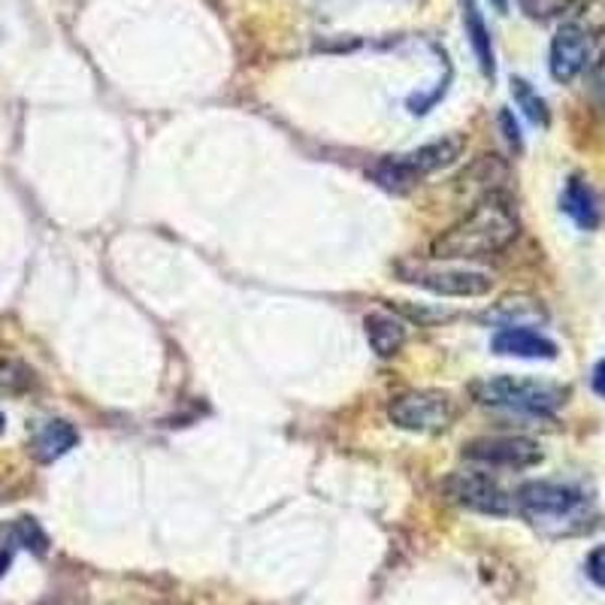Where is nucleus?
<instances>
[{"label":"nucleus","mask_w":605,"mask_h":605,"mask_svg":"<svg viewBox=\"0 0 605 605\" xmlns=\"http://www.w3.org/2000/svg\"><path fill=\"white\" fill-rule=\"evenodd\" d=\"M521 233L518 213L506 194H491L431 242L433 261H482L506 252Z\"/></svg>","instance_id":"nucleus-1"},{"label":"nucleus","mask_w":605,"mask_h":605,"mask_svg":"<svg viewBox=\"0 0 605 605\" xmlns=\"http://www.w3.org/2000/svg\"><path fill=\"white\" fill-rule=\"evenodd\" d=\"M472 400L487 409L499 412H515V415H533L545 418L554 415L566 403V390L548 382L536 378H518V376H494L482 378L470 388Z\"/></svg>","instance_id":"nucleus-2"},{"label":"nucleus","mask_w":605,"mask_h":605,"mask_svg":"<svg viewBox=\"0 0 605 605\" xmlns=\"http://www.w3.org/2000/svg\"><path fill=\"white\" fill-rule=\"evenodd\" d=\"M460 152H463V143H460L458 136H443V140L427 143V146L415 148L409 155L382 158L366 173H370V179L376 182L378 189L390 191V194H406V191L421 185L427 176L451 167L460 158Z\"/></svg>","instance_id":"nucleus-3"},{"label":"nucleus","mask_w":605,"mask_h":605,"mask_svg":"<svg viewBox=\"0 0 605 605\" xmlns=\"http://www.w3.org/2000/svg\"><path fill=\"white\" fill-rule=\"evenodd\" d=\"M515 509L545 533H569L584 518L588 499L569 484L527 482L515 494Z\"/></svg>","instance_id":"nucleus-4"},{"label":"nucleus","mask_w":605,"mask_h":605,"mask_svg":"<svg viewBox=\"0 0 605 605\" xmlns=\"http://www.w3.org/2000/svg\"><path fill=\"white\" fill-rule=\"evenodd\" d=\"M458 412V400L445 390H406L388 403L390 424L409 433L448 431Z\"/></svg>","instance_id":"nucleus-5"},{"label":"nucleus","mask_w":605,"mask_h":605,"mask_svg":"<svg viewBox=\"0 0 605 605\" xmlns=\"http://www.w3.org/2000/svg\"><path fill=\"white\" fill-rule=\"evenodd\" d=\"M397 276L409 285H418L424 291L439 297H484L494 291V276L482 269L463 267H431L421 261H400Z\"/></svg>","instance_id":"nucleus-6"},{"label":"nucleus","mask_w":605,"mask_h":605,"mask_svg":"<svg viewBox=\"0 0 605 605\" xmlns=\"http://www.w3.org/2000/svg\"><path fill=\"white\" fill-rule=\"evenodd\" d=\"M463 460L482 470H530L542 463V448L527 436H479L463 445Z\"/></svg>","instance_id":"nucleus-7"},{"label":"nucleus","mask_w":605,"mask_h":605,"mask_svg":"<svg viewBox=\"0 0 605 605\" xmlns=\"http://www.w3.org/2000/svg\"><path fill=\"white\" fill-rule=\"evenodd\" d=\"M443 491L451 503H458L470 511H482V515H494V518H506L515 511V499L484 472H451L443 482Z\"/></svg>","instance_id":"nucleus-8"},{"label":"nucleus","mask_w":605,"mask_h":605,"mask_svg":"<svg viewBox=\"0 0 605 605\" xmlns=\"http://www.w3.org/2000/svg\"><path fill=\"white\" fill-rule=\"evenodd\" d=\"M591 64V37L588 31L579 25H564L552 40V58L548 68L557 82L579 80L581 73Z\"/></svg>","instance_id":"nucleus-9"},{"label":"nucleus","mask_w":605,"mask_h":605,"mask_svg":"<svg viewBox=\"0 0 605 605\" xmlns=\"http://www.w3.org/2000/svg\"><path fill=\"white\" fill-rule=\"evenodd\" d=\"M491 349L497 354H506V358H527V361H554L557 358V346L552 339L542 337L539 330L521 327V324L499 327L491 339Z\"/></svg>","instance_id":"nucleus-10"},{"label":"nucleus","mask_w":605,"mask_h":605,"mask_svg":"<svg viewBox=\"0 0 605 605\" xmlns=\"http://www.w3.org/2000/svg\"><path fill=\"white\" fill-rule=\"evenodd\" d=\"M80 443V433L76 427L64 421V418H52V421H43L31 433V455L40 463H55L68 455L73 445Z\"/></svg>","instance_id":"nucleus-11"},{"label":"nucleus","mask_w":605,"mask_h":605,"mask_svg":"<svg viewBox=\"0 0 605 605\" xmlns=\"http://www.w3.org/2000/svg\"><path fill=\"white\" fill-rule=\"evenodd\" d=\"M363 330H366V342L370 349L376 351L378 358H394L397 351L406 346V322H400L397 315L390 312H370L366 322H363Z\"/></svg>","instance_id":"nucleus-12"},{"label":"nucleus","mask_w":605,"mask_h":605,"mask_svg":"<svg viewBox=\"0 0 605 605\" xmlns=\"http://www.w3.org/2000/svg\"><path fill=\"white\" fill-rule=\"evenodd\" d=\"M463 27H467V37H470L472 52H475V61L487 80H494L497 73V64H494V43H491V31L484 25V15L479 10L475 0H463Z\"/></svg>","instance_id":"nucleus-13"},{"label":"nucleus","mask_w":605,"mask_h":605,"mask_svg":"<svg viewBox=\"0 0 605 605\" xmlns=\"http://www.w3.org/2000/svg\"><path fill=\"white\" fill-rule=\"evenodd\" d=\"M564 213L581 230H593L600 225V203H596V194L591 191V185L579 179V176H572L569 182H566V191H564Z\"/></svg>","instance_id":"nucleus-14"},{"label":"nucleus","mask_w":605,"mask_h":605,"mask_svg":"<svg viewBox=\"0 0 605 605\" xmlns=\"http://www.w3.org/2000/svg\"><path fill=\"white\" fill-rule=\"evenodd\" d=\"M503 179H506V164L499 161L497 155H482L467 173L460 176V191L479 194V201H482V197L499 194V182Z\"/></svg>","instance_id":"nucleus-15"},{"label":"nucleus","mask_w":605,"mask_h":605,"mask_svg":"<svg viewBox=\"0 0 605 605\" xmlns=\"http://www.w3.org/2000/svg\"><path fill=\"white\" fill-rule=\"evenodd\" d=\"M511 97L515 104L524 109V116L533 124H548V104L533 92V85L527 80H511Z\"/></svg>","instance_id":"nucleus-16"},{"label":"nucleus","mask_w":605,"mask_h":605,"mask_svg":"<svg viewBox=\"0 0 605 605\" xmlns=\"http://www.w3.org/2000/svg\"><path fill=\"white\" fill-rule=\"evenodd\" d=\"M34 385V373L15 361H0V394H22Z\"/></svg>","instance_id":"nucleus-17"},{"label":"nucleus","mask_w":605,"mask_h":605,"mask_svg":"<svg viewBox=\"0 0 605 605\" xmlns=\"http://www.w3.org/2000/svg\"><path fill=\"white\" fill-rule=\"evenodd\" d=\"M518 3H521V10H524L530 19H536V22H548V19L564 15L572 0H518Z\"/></svg>","instance_id":"nucleus-18"},{"label":"nucleus","mask_w":605,"mask_h":605,"mask_svg":"<svg viewBox=\"0 0 605 605\" xmlns=\"http://www.w3.org/2000/svg\"><path fill=\"white\" fill-rule=\"evenodd\" d=\"M13 533L19 545H25V548H31V552L37 554L46 552V536H43V530L34 524L31 518H22V521L13 527Z\"/></svg>","instance_id":"nucleus-19"},{"label":"nucleus","mask_w":605,"mask_h":605,"mask_svg":"<svg viewBox=\"0 0 605 605\" xmlns=\"http://www.w3.org/2000/svg\"><path fill=\"white\" fill-rule=\"evenodd\" d=\"M588 97L593 100V107L605 109V52L593 61L591 76H588Z\"/></svg>","instance_id":"nucleus-20"},{"label":"nucleus","mask_w":605,"mask_h":605,"mask_svg":"<svg viewBox=\"0 0 605 605\" xmlns=\"http://www.w3.org/2000/svg\"><path fill=\"white\" fill-rule=\"evenodd\" d=\"M588 576H591L593 584H600L605 591V545L593 548L591 557H588Z\"/></svg>","instance_id":"nucleus-21"},{"label":"nucleus","mask_w":605,"mask_h":605,"mask_svg":"<svg viewBox=\"0 0 605 605\" xmlns=\"http://www.w3.org/2000/svg\"><path fill=\"white\" fill-rule=\"evenodd\" d=\"M499 121H503V128H506V140H509L515 148H521V134H518V124L511 121L509 112H503V116H499Z\"/></svg>","instance_id":"nucleus-22"},{"label":"nucleus","mask_w":605,"mask_h":605,"mask_svg":"<svg viewBox=\"0 0 605 605\" xmlns=\"http://www.w3.org/2000/svg\"><path fill=\"white\" fill-rule=\"evenodd\" d=\"M593 390L605 400V361H600L593 366Z\"/></svg>","instance_id":"nucleus-23"},{"label":"nucleus","mask_w":605,"mask_h":605,"mask_svg":"<svg viewBox=\"0 0 605 605\" xmlns=\"http://www.w3.org/2000/svg\"><path fill=\"white\" fill-rule=\"evenodd\" d=\"M7 566H10V554H0V576L7 572Z\"/></svg>","instance_id":"nucleus-24"},{"label":"nucleus","mask_w":605,"mask_h":605,"mask_svg":"<svg viewBox=\"0 0 605 605\" xmlns=\"http://www.w3.org/2000/svg\"><path fill=\"white\" fill-rule=\"evenodd\" d=\"M497 3V10H506V0H494Z\"/></svg>","instance_id":"nucleus-25"},{"label":"nucleus","mask_w":605,"mask_h":605,"mask_svg":"<svg viewBox=\"0 0 605 605\" xmlns=\"http://www.w3.org/2000/svg\"><path fill=\"white\" fill-rule=\"evenodd\" d=\"M0 431H3V415H0Z\"/></svg>","instance_id":"nucleus-26"}]
</instances>
